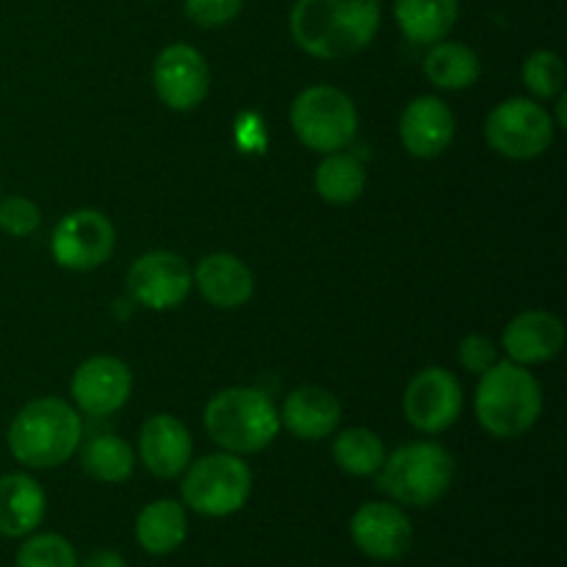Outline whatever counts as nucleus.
I'll return each mask as SVG.
<instances>
[{
  "instance_id": "f257e3e1",
  "label": "nucleus",
  "mask_w": 567,
  "mask_h": 567,
  "mask_svg": "<svg viewBox=\"0 0 567 567\" xmlns=\"http://www.w3.org/2000/svg\"><path fill=\"white\" fill-rule=\"evenodd\" d=\"M380 14V0H297L291 37L313 59L341 61L374 42Z\"/></svg>"
},
{
  "instance_id": "f03ea898",
  "label": "nucleus",
  "mask_w": 567,
  "mask_h": 567,
  "mask_svg": "<svg viewBox=\"0 0 567 567\" xmlns=\"http://www.w3.org/2000/svg\"><path fill=\"white\" fill-rule=\"evenodd\" d=\"M83 424L70 402L55 396H42L28 402L11 419L9 452L25 468H55L75 457L81 449Z\"/></svg>"
},
{
  "instance_id": "7ed1b4c3",
  "label": "nucleus",
  "mask_w": 567,
  "mask_h": 567,
  "mask_svg": "<svg viewBox=\"0 0 567 567\" xmlns=\"http://www.w3.org/2000/svg\"><path fill=\"white\" fill-rule=\"evenodd\" d=\"M476 419L482 430L502 441H513L529 432L543 413L540 382L513 360H498L480 377L476 385Z\"/></svg>"
},
{
  "instance_id": "20e7f679",
  "label": "nucleus",
  "mask_w": 567,
  "mask_h": 567,
  "mask_svg": "<svg viewBox=\"0 0 567 567\" xmlns=\"http://www.w3.org/2000/svg\"><path fill=\"white\" fill-rule=\"evenodd\" d=\"M205 430L230 454H258L280 432V410L258 388H225L205 408Z\"/></svg>"
},
{
  "instance_id": "39448f33",
  "label": "nucleus",
  "mask_w": 567,
  "mask_h": 567,
  "mask_svg": "<svg viewBox=\"0 0 567 567\" xmlns=\"http://www.w3.org/2000/svg\"><path fill=\"white\" fill-rule=\"evenodd\" d=\"M454 457L441 443L419 441L399 446L377 471V485L404 507H430L452 487Z\"/></svg>"
},
{
  "instance_id": "423d86ee",
  "label": "nucleus",
  "mask_w": 567,
  "mask_h": 567,
  "mask_svg": "<svg viewBox=\"0 0 567 567\" xmlns=\"http://www.w3.org/2000/svg\"><path fill=\"white\" fill-rule=\"evenodd\" d=\"M183 474V504L205 518L236 515L252 496V471L238 454H208Z\"/></svg>"
},
{
  "instance_id": "0eeeda50",
  "label": "nucleus",
  "mask_w": 567,
  "mask_h": 567,
  "mask_svg": "<svg viewBox=\"0 0 567 567\" xmlns=\"http://www.w3.org/2000/svg\"><path fill=\"white\" fill-rule=\"evenodd\" d=\"M358 109L352 97L336 86H308L291 105L293 136L321 155L341 153L358 133Z\"/></svg>"
},
{
  "instance_id": "6e6552de",
  "label": "nucleus",
  "mask_w": 567,
  "mask_h": 567,
  "mask_svg": "<svg viewBox=\"0 0 567 567\" xmlns=\"http://www.w3.org/2000/svg\"><path fill=\"white\" fill-rule=\"evenodd\" d=\"M551 114L540 103L526 97H513L498 103L487 114L485 138L498 155L513 161H532L546 153L554 142Z\"/></svg>"
},
{
  "instance_id": "1a4fd4ad",
  "label": "nucleus",
  "mask_w": 567,
  "mask_h": 567,
  "mask_svg": "<svg viewBox=\"0 0 567 567\" xmlns=\"http://www.w3.org/2000/svg\"><path fill=\"white\" fill-rule=\"evenodd\" d=\"M116 233L109 216L81 208L66 214L50 236V255L70 271H92L103 266L114 252Z\"/></svg>"
},
{
  "instance_id": "9d476101",
  "label": "nucleus",
  "mask_w": 567,
  "mask_h": 567,
  "mask_svg": "<svg viewBox=\"0 0 567 567\" xmlns=\"http://www.w3.org/2000/svg\"><path fill=\"white\" fill-rule=\"evenodd\" d=\"M127 293L136 305L150 310L181 308L194 286V275L186 260L166 249L142 255L127 269Z\"/></svg>"
},
{
  "instance_id": "9b49d317",
  "label": "nucleus",
  "mask_w": 567,
  "mask_h": 567,
  "mask_svg": "<svg viewBox=\"0 0 567 567\" xmlns=\"http://www.w3.org/2000/svg\"><path fill=\"white\" fill-rule=\"evenodd\" d=\"M463 413V385L441 365L419 371L404 391V415L424 435L446 432Z\"/></svg>"
},
{
  "instance_id": "f8f14e48",
  "label": "nucleus",
  "mask_w": 567,
  "mask_h": 567,
  "mask_svg": "<svg viewBox=\"0 0 567 567\" xmlns=\"http://www.w3.org/2000/svg\"><path fill=\"white\" fill-rule=\"evenodd\" d=\"M153 86L166 109L194 111L210 92L208 61L192 44H169L153 64Z\"/></svg>"
},
{
  "instance_id": "ddd939ff",
  "label": "nucleus",
  "mask_w": 567,
  "mask_h": 567,
  "mask_svg": "<svg viewBox=\"0 0 567 567\" xmlns=\"http://www.w3.org/2000/svg\"><path fill=\"white\" fill-rule=\"evenodd\" d=\"M354 546L360 554L377 563H396L413 546V524L391 502H369L358 507L349 524Z\"/></svg>"
},
{
  "instance_id": "4468645a",
  "label": "nucleus",
  "mask_w": 567,
  "mask_h": 567,
  "mask_svg": "<svg viewBox=\"0 0 567 567\" xmlns=\"http://www.w3.org/2000/svg\"><path fill=\"white\" fill-rule=\"evenodd\" d=\"M131 369L120 358H111V354L89 358L86 363L78 365L70 382L75 408L81 413L94 415V419H103V415L125 408V402L131 399Z\"/></svg>"
},
{
  "instance_id": "2eb2a0df",
  "label": "nucleus",
  "mask_w": 567,
  "mask_h": 567,
  "mask_svg": "<svg viewBox=\"0 0 567 567\" xmlns=\"http://www.w3.org/2000/svg\"><path fill=\"white\" fill-rule=\"evenodd\" d=\"M457 133V120L454 111L443 103L441 97H415L404 109L399 120V136H402L404 150L415 158H437L446 153Z\"/></svg>"
},
{
  "instance_id": "dca6fc26",
  "label": "nucleus",
  "mask_w": 567,
  "mask_h": 567,
  "mask_svg": "<svg viewBox=\"0 0 567 567\" xmlns=\"http://www.w3.org/2000/svg\"><path fill=\"white\" fill-rule=\"evenodd\" d=\"M504 352L518 365H537L554 360L565 347V324L548 310H524L502 336Z\"/></svg>"
},
{
  "instance_id": "f3484780",
  "label": "nucleus",
  "mask_w": 567,
  "mask_h": 567,
  "mask_svg": "<svg viewBox=\"0 0 567 567\" xmlns=\"http://www.w3.org/2000/svg\"><path fill=\"white\" fill-rule=\"evenodd\" d=\"M192 432L175 415H153L138 435V457L158 480H175L192 465Z\"/></svg>"
},
{
  "instance_id": "a211bd4d",
  "label": "nucleus",
  "mask_w": 567,
  "mask_h": 567,
  "mask_svg": "<svg viewBox=\"0 0 567 567\" xmlns=\"http://www.w3.org/2000/svg\"><path fill=\"white\" fill-rule=\"evenodd\" d=\"M192 275L194 286L199 288L205 302L214 305V308H241L255 293L252 271H249V266L241 258H236L230 252L205 255Z\"/></svg>"
},
{
  "instance_id": "6ab92c4d",
  "label": "nucleus",
  "mask_w": 567,
  "mask_h": 567,
  "mask_svg": "<svg viewBox=\"0 0 567 567\" xmlns=\"http://www.w3.org/2000/svg\"><path fill=\"white\" fill-rule=\"evenodd\" d=\"M280 424L299 441H324L341 424V402L319 385H302L282 402Z\"/></svg>"
},
{
  "instance_id": "aec40b11",
  "label": "nucleus",
  "mask_w": 567,
  "mask_h": 567,
  "mask_svg": "<svg viewBox=\"0 0 567 567\" xmlns=\"http://www.w3.org/2000/svg\"><path fill=\"white\" fill-rule=\"evenodd\" d=\"M48 498L42 485L28 474L0 476V535L28 537L44 520Z\"/></svg>"
},
{
  "instance_id": "412c9836",
  "label": "nucleus",
  "mask_w": 567,
  "mask_h": 567,
  "mask_svg": "<svg viewBox=\"0 0 567 567\" xmlns=\"http://www.w3.org/2000/svg\"><path fill=\"white\" fill-rule=\"evenodd\" d=\"M393 14L410 42L435 44L457 25L460 0H393Z\"/></svg>"
},
{
  "instance_id": "4be33fe9",
  "label": "nucleus",
  "mask_w": 567,
  "mask_h": 567,
  "mask_svg": "<svg viewBox=\"0 0 567 567\" xmlns=\"http://www.w3.org/2000/svg\"><path fill=\"white\" fill-rule=\"evenodd\" d=\"M188 518L183 504L158 498L147 504L136 518V540L153 557H166L186 543Z\"/></svg>"
},
{
  "instance_id": "5701e85b",
  "label": "nucleus",
  "mask_w": 567,
  "mask_h": 567,
  "mask_svg": "<svg viewBox=\"0 0 567 567\" xmlns=\"http://www.w3.org/2000/svg\"><path fill=\"white\" fill-rule=\"evenodd\" d=\"M424 72L437 89L463 92L480 78V55L460 42H435L424 59Z\"/></svg>"
},
{
  "instance_id": "b1692460",
  "label": "nucleus",
  "mask_w": 567,
  "mask_h": 567,
  "mask_svg": "<svg viewBox=\"0 0 567 567\" xmlns=\"http://www.w3.org/2000/svg\"><path fill=\"white\" fill-rule=\"evenodd\" d=\"M316 192L324 203L352 205L365 192V169L354 155L330 153L316 166Z\"/></svg>"
},
{
  "instance_id": "393cba45",
  "label": "nucleus",
  "mask_w": 567,
  "mask_h": 567,
  "mask_svg": "<svg viewBox=\"0 0 567 567\" xmlns=\"http://www.w3.org/2000/svg\"><path fill=\"white\" fill-rule=\"evenodd\" d=\"M385 457V443L380 441L377 432L363 430V426H349V430L338 432L336 443H332V460L349 476H377Z\"/></svg>"
},
{
  "instance_id": "a878e982",
  "label": "nucleus",
  "mask_w": 567,
  "mask_h": 567,
  "mask_svg": "<svg viewBox=\"0 0 567 567\" xmlns=\"http://www.w3.org/2000/svg\"><path fill=\"white\" fill-rule=\"evenodd\" d=\"M133 449L127 446L122 437L116 435H94L83 443L81 449V465L92 480L109 482V485H120V482L131 480L133 474Z\"/></svg>"
},
{
  "instance_id": "bb28decb",
  "label": "nucleus",
  "mask_w": 567,
  "mask_h": 567,
  "mask_svg": "<svg viewBox=\"0 0 567 567\" xmlns=\"http://www.w3.org/2000/svg\"><path fill=\"white\" fill-rule=\"evenodd\" d=\"M17 567H78V554L66 537L42 532L31 535L20 546L14 559Z\"/></svg>"
},
{
  "instance_id": "cd10ccee",
  "label": "nucleus",
  "mask_w": 567,
  "mask_h": 567,
  "mask_svg": "<svg viewBox=\"0 0 567 567\" xmlns=\"http://www.w3.org/2000/svg\"><path fill=\"white\" fill-rule=\"evenodd\" d=\"M520 75H524L526 89H529L535 97H559L565 89V61L563 55L554 53V50H535V53L524 61Z\"/></svg>"
},
{
  "instance_id": "c85d7f7f",
  "label": "nucleus",
  "mask_w": 567,
  "mask_h": 567,
  "mask_svg": "<svg viewBox=\"0 0 567 567\" xmlns=\"http://www.w3.org/2000/svg\"><path fill=\"white\" fill-rule=\"evenodd\" d=\"M39 221H42V210L33 199L11 194V197L0 199V230L11 238H28L37 233Z\"/></svg>"
},
{
  "instance_id": "c756f323",
  "label": "nucleus",
  "mask_w": 567,
  "mask_h": 567,
  "mask_svg": "<svg viewBox=\"0 0 567 567\" xmlns=\"http://www.w3.org/2000/svg\"><path fill=\"white\" fill-rule=\"evenodd\" d=\"M457 358H460V363H463L465 371L482 377L487 369H493V365L498 363V349L487 336L471 332V336H465L463 341H460Z\"/></svg>"
},
{
  "instance_id": "7c9ffc66",
  "label": "nucleus",
  "mask_w": 567,
  "mask_h": 567,
  "mask_svg": "<svg viewBox=\"0 0 567 567\" xmlns=\"http://www.w3.org/2000/svg\"><path fill=\"white\" fill-rule=\"evenodd\" d=\"M244 0H186V14L203 28H221L241 14Z\"/></svg>"
},
{
  "instance_id": "2f4dec72",
  "label": "nucleus",
  "mask_w": 567,
  "mask_h": 567,
  "mask_svg": "<svg viewBox=\"0 0 567 567\" xmlns=\"http://www.w3.org/2000/svg\"><path fill=\"white\" fill-rule=\"evenodd\" d=\"M81 567H127L122 554L109 551V548H100V551H92L86 559H83Z\"/></svg>"
}]
</instances>
